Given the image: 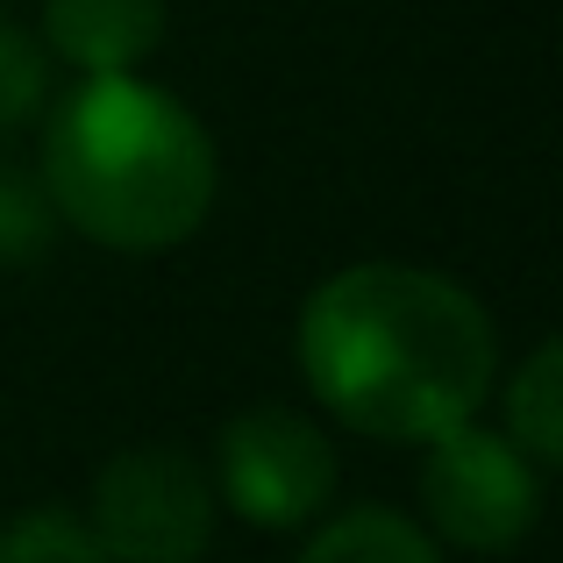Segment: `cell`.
I'll list each match as a JSON object with an SVG mask.
<instances>
[{"mask_svg": "<svg viewBox=\"0 0 563 563\" xmlns=\"http://www.w3.org/2000/svg\"><path fill=\"white\" fill-rule=\"evenodd\" d=\"M300 378L357 435L428 442L493 399V314L428 264H343L300 307Z\"/></svg>", "mask_w": 563, "mask_h": 563, "instance_id": "1", "label": "cell"}, {"mask_svg": "<svg viewBox=\"0 0 563 563\" xmlns=\"http://www.w3.org/2000/svg\"><path fill=\"white\" fill-rule=\"evenodd\" d=\"M221 192L214 136L179 93L136 71H93L51 108L43 129V200L86 243L151 250L186 243Z\"/></svg>", "mask_w": 563, "mask_h": 563, "instance_id": "2", "label": "cell"}, {"mask_svg": "<svg viewBox=\"0 0 563 563\" xmlns=\"http://www.w3.org/2000/svg\"><path fill=\"white\" fill-rule=\"evenodd\" d=\"M421 507L442 542L471 556H507L528 542L542 514V464L514 450L507 428H485L478 413L421 442Z\"/></svg>", "mask_w": 563, "mask_h": 563, "instance_id": "3", "label": "cell"}, {"mask_svg": "<svg viewBox=\"0 0 563 563\" xmlns=\"http://www.w3.org/2000/svg\"><path fill=\"white\" fill-rule=\"evenodd\" d=\"M214 478L179 442H136L93 471L86 528L114 563H200L214 542Z\"/></svg>", "mask_w": 563, "mask_h": 563, "instance_id": "4", "label": "cell"}, {"mask_svg": "<svg viewBox=\"0 0 563 563\" xmlns=\"http://www.w3.org/2000/svg\"><path fill=\"white\" fill-rule=\"evenodd\" d=\"M207 478H214V499H229L250 528L292 536V528L321 521L335 499V442L307 413L264 399L221 421Z\"/></svg>", "mask_w": 563, "mask_h": 563, "instance_id": "5", "label": "cell"}, {"mask_svg": "<svg viewBox=\"0 0 563 563\" xmlns=\"http://www.w3.org/2000/svg\"><path fill=\"white\" fill-rule=\"evenodd\" d=\"M165 43V0H43V51L93 71H136Z\"/></svg>", "mask_w": 563, "mask_h": 563, "instance_id": "6", "label": "cell"}, {"mask_svg": "<svg viewBox=\"0 0 563 563\" xmlns=\"http://www.w3.org/2000/svg\"><path fill=\"white\" fill-rule=\"evenodd\" d=\"M507 442L528 450L542 471L563 464V343L542 335L507 378Z\"/></svg>", "mask_w": 563, "mask_h": 563, "instance_id": "7", "label": "cell"}, {"mask_svg": "<svg viewBox=\"0 0 563 563\" xmlns=\"http://www.w3.org/2000/svg\"><path fill=\"white\" fill-rule=\"evenodd\" d=\"M300 563H442V550H435L428 528L407 521V514L350 507V514H335V521L314 528V542H307Z\"/></svg>", "mask_w": 563, "mask_h": 563, "instance_id": "8", "label": "cell"}, {"mask_svg": "<svg viewBox=\"0 0 563 563\" xmlns=\"http://www.w3.org/2000/svg\"><path fill=\"white\" fill-rule=\"evenodd\" d=\"M0 563H114L100 536L65 507H29L0 528Z\"/></svg>", "mask_w": 563, "mask_h": 563, "instance_id": "9", "label": "cell"}, {"mask_svg": "<svg viewBox=\"0 0 563 563\" xmlns=\"http://www.w3.org/2000/svg\"><path fill=\"white\" fill-rule=\"evenodd\" d=\"M51 93V51L22 22L0 14V129H22Z\"/></svg>", "mask_w": 563, "mask_h": 563, "instance_id": "10", "label": "cell"}, {"mask_svg": "<svg viewBox=\"0 0 563 563\" xmlns=\"http://www.w3.org/2000/svg\"><path fill=\"white\" fill-rule=\"evenodd\" d=\"M51 243V200L22 179H0V264H22Z\"/></svg>", "mask_w": 563, "mask_h": 563, "instance_id": "11", "label": "cell"}]
</instances>
